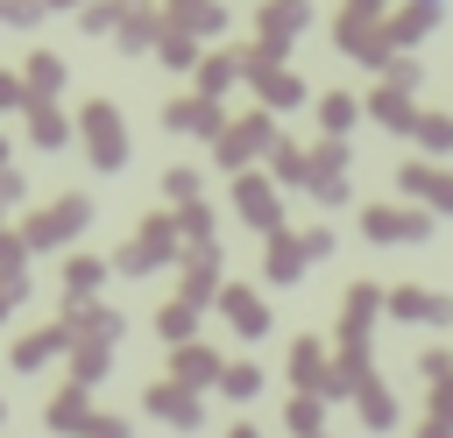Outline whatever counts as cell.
I'll list each match as a JSON object with an SVG mask.
<instances>
[{
    "label": "cell",
    "instance_id": "6da1fadb",
    "mask_svg": "<svg viewBox=\"0 0 453 438\" xmlns=\"http://www.w3.org/2000/svg\"><path fill=\"white\" fill-rule=\"evenodd\" d=\"M425 7H439V0H425Z\"/></svg>",
    "mask_w": 453,
    "mask_h": 438
}]
</instances>
